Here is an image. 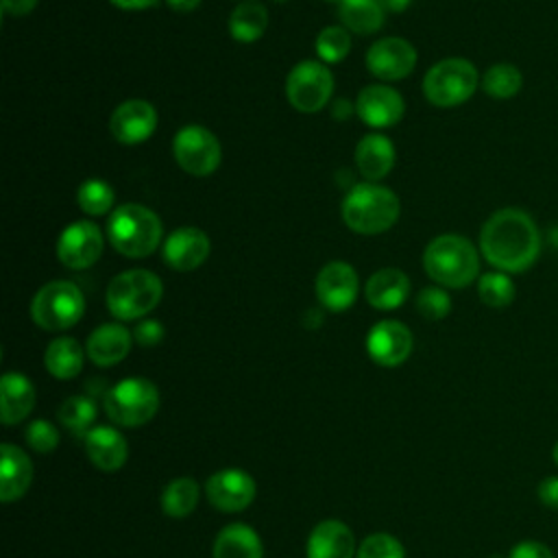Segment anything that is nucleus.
Returning a JSON list of instances; mask_svg holds the SVG:
<instances>
[{
    "label": "nucleus",
    "mask_w": 558,
    "mask_h": 558,
    "mask_svg": "<svg viewBox=\"0 0 558 558\" xmlns=\"http://www.w3.org/2000/svg\"><path fill=\"white\" fill-rule=\"evenodd\" d=\"M543 238L532 216L517 207H504L488 216L480 231L484 259L508 275L525 272L541 255Z\"/></svg>",
    "instance_id": "obj_1"
},
{
    "label": "nucleus",
    "mask_w": 558,
    "mask_h": 558,
    "mask_svg": "<svg viewBox=\"0 0 558 558\" xmlns=\"http://www.w3.org/2000/svg\"><path fill=\"white\" fill-rule=\"evenodd\" d=\"M425 272L445 288H466L480 272V257L471 240L460 233L436 235L423 253Z\"/></svg>",
    "instance_id": "obj_2"
},
{
    "label": "nucleus",
    "mask_w": 558,
    "mask_h": 558,
    "mask_svg": "<svg viewBox=\"0 0 558 558\" xmlns=\"http://www.w3.org/2000/svg\"><path fill=\"white\" fill-rule=\"evenodd\" d=\"M401 211L397 194L377 183H355L342 201L344 225L364 235H375L390 229Z\"/></svg>",
    "instance_id": "obj_3"
},
{
    "label": "nucleus",
    "mask_w": 558,
    "mask_h": 558,
    "mask_svg": "<svg viewBox=\"0 0 558 558\" xmlns=\"http://www.w3.org/2000/svg\"><path fill=\"white\" fill-rule=\"evenodd\" d=\"M159 216L137 203H124L109 216L107 238L126 257H148L161 242Z\"/></svg>",
    "instance_id": "obj_4"
},
{
    "label": "nucleus",
    "mask_w": 558,
    "mask_h": 558,
    "mask_svg": "<svg viewBox=\"0 0 558 558\" xmlns=\"http://www.w3.org/2000/svg\"><path fill=\"white\" fill-rule=\"evenodd\" d=\"M163 294L161 279L144 268L116 275L107 286V307L118 320H135L153 312Z\"/></svg>",
    "instance_id": "obj_5"
},
{
    "label": "nucleus",
    "mask_w": 558,
    "mask_h": 558,
    "mask_svg": "<svg viewBox=\"0 0 558 558\" xmlns=\"http://www.w3.org/2000/svg\"><path fill=\"white\" fill-rule=\"evenodd\" d=\"M85 296L72 281H48L31 301V318L46 331H63L81 320Z\"/></svg>",
    "instance_id": "obj_6"
},
{
    "label": "nucleus",
    "mask_w": 558,
    "mask_h": 558,
    "mask_svg": "<svg viewBox=\"0 0 558 558\" xmlns=\"http://www.w3.org/2000/svg\"><path fill=\"white\" fill-rule=\"evenodd\" d=\"M480 85L475 65L462 57H449L434 63L423 78V94L436 107H456L466 102Z\"/></svg>",
    "instance_id": "obj_7"
},
{
    "label": "nucleus",
    "mask_w": 558,
    "mask_h": 558,
    "mask_svg": "<svg viewBox=\"0 0 558 558\" xmlns=\"http://www.w3.org/2000/svg\"><path fill=\"white\" fill-rule=\"evenodd\" d=\"M159 410V390L150 379L126 377L105 395L107 416L122 427L148 423Z\"/></svg>",
    "instance_id": "obj_8"
},
{
    "label": "nucleus",
    "mask_w": 558,
    "mask_h": 558,
    "mask_svg": "<svg viewBox=\"0 0 558 558\" xmlns=\"http://www.w3.org/2000/svg\"><path fill=\"white\" fill-rule=\"evenodd\" d=\"M333 94V76L320 61L305 59L296 63L286 78V96L301 113L320 111Z\"/></svg>",
    "instance_id": "obj_9"
},
{
    "label": "nucleus",
    "mask_w": 558,
    "mask_h": 558,
    "mask_svg": "<svg viewBox=\"0 0 558 558\" xmlns=\"http://www.w3.org/2000/svg\"><path fill=\"white\" fill-rule=\"evenodd\" d=\"M172 155L177 163L194 177L211 174L222 159L218 137L201 124H185L177 131L172 140Z\"/></svg>",
    "instance_id": "obj_10"
},
{
    "label": "nucleus",
    "mask_w": 558,
    "mask_h": 558,
    "mask_svg": "<svg viewBox=\"0 0 558 558\" xmlns=\"http://www.w3.org/2000/svg\"><path fill=\"white\" fill-rule=\"evenodd\" d=\"M102 231L92 220H78L68 225L57 242V257L65 268L83 270L98 262L102 253Z\"/></svg>",
    "instance_id": "obj_11"
},
{
    "label": "nucleus",
    "mask_w": 558,
    "mask_h": 558,
    "mask_svg": "<svg viewBox=\"0 0 558 558\" xmlns=\"http://www.w3.org/2000/svg\"><path fill=\"white\" fill-rule=\"evenodd\" d=\"M416 65V50L408 39L384 37L366 50V68L381 81H401Z\"/></svg>",
    "instance_id": "obj_12"
},
{
    "label": "nucleus",
    "mask_w": 558,
    "mask_h": 558,
    "mask_svg": "<svg viewBox=\"0 0 558 558\" xmlns=\"http://www.w3.org/2000/svg\"><path fill=\"white\" fill-rule=\"evenodd\" d=\"M205 493L220 512H240L255 499V482L242 469H220L207 477Z\"/></svg>",
    "instance_id": "obj_13"
},
{
    "label": "nucleus",
    "mask_w": 558,
    "mask_h": 558,
    "mask_svg": "<svg viewBox=\"0 0 558 558\" xmlns=\"http://www.w3.org/2000/svg\"><path fill=\"white\" fill-rule=\"evenodd\" d=\"M357 275L355 268L347 262H329L316 275V296L323 307L331 312H344L353 305L357 296Z\"/></svg>",
    "instance_id": "obj_14"
},
{
    "label": "nucleus",
    "mask_w": 558,
    "mask_h": 558,
    "mask_svg": "<svg viewBox=\"0 0 558 558\" xmlns=\"http://www.w3.org/2000/svg\"><path fill=\"white\" fill-rule=\"evenodd\" d=\"M360 120L373 129H386L403 118L405 102L401 94L388 85H366L355 100Z\"/></svg>",
    "instance_id": "obj_15"
},
{
    "label": "nucleus",
    "mask_w": 558,
    "mask_h": 558,
    "mask_svg": "<svg viewBox=\"0 0 558 558\" xmlns=\"http://www.w3.org/2000/svg\"><path fill=\"white\" fill-rule=\"evenodd\" d=\"M157 126V111L148 100L131 98L116 107L109 120L111 135L120 144H140L153 135Z\"/></svg>",
    "instance_id": "obj_16"
},
{
    "label": "nucleus",
    "mask_w": 558,
    "mask_h": 558,
    "mask_svg": "<svg viewBox=\"0 0 558 558\" xmlns=\"http://www.w3.org/2000/svg\"><path fill=\"white\" fill-rule=\"evenodd\" d=\"M366 351L379 366H399L412 351V333L399 320H379L366 336Z\"/></svg>",
    "instance_id": "obj_17"
},
{
    "label": "nucleus",
    "mask_w": 558,
    "mask_h": 558,
    "mask_svg": "<svg viewBox=\"0 0 558 558\" xmlns=\"http://www.w3.org/2000/svg\"><path fill=\"white\" fill-rule=\"evenodd\" d=\"M209 238L196 227L174 229L163 242V259L170 268L187 272L198 268L209 255Z\"/></svg>",
    "instance_id": "obj_18"
},
{
    "label": "nucleus",
    "mask_w": 558,
    "mask_h": 558,
    "mask_svg": "<svg viewBox=\"0 0 558 558\" xmlns=\"http://www.w3.org/2000/svg\"><path fill=\"white\" fill-rule=\"evenodd\" d=\"M133 333L120 323H105L96 327L87 338V357L96 366H113L122 362L131 351Z\"/></svg>",
    "instance_id": "obj_19"
},
{
    "label": "nucleus",
    "mask_w": 558,
    "mask_h": 558,
    "mask_svg": "<svg viewBox=\"0 0 558 558\" xmlns=\"http://www.w3.org/2000/svg\"><path fill=\"white\" fill-rule=\"evenodd\" d=\"M85 451L96 469L113 473L124 466L129 445L118 429L109 425H98L85 436Z\"/></svg>",
    "instance_id": "obj_20"
},
{
    "label": "nucleus",
    "mask_w": 558,
    "mask_h": 558,
    "mask_svg": "<svg viewBox=\"0 0 558 558\" xmlns=\"http://www.w3.org/2000/svg\"><path fill=\"white\" fill-rule=\"evenodd\" d=\"M355 538L338 519L320 521L307 538V558H353Z\"/></svg>",
    "instance_id": "obj_21"
},
{
    "label": "nucleus",
    "mask_w": 558,
    "mask_h": 558,
    "mask_svg": "<svg viewBox=\"0 0 558 558\" xmlns=\"http://www.w3.org/2000/svg\"><path fill=\"white\" fill-rule=\"evenodd\" d=\"M0 456H2V464H0V499L4 504L20 499L31 482H33V464L28 460V456L15 447L4 442L0 447Z\"/></svg>",
    "instance_id": "obj_22"
},
{
    "label": "nucleus",
    "mask_w": 558,
    "mask_h": 558,
    "mask_svg": "<svg viewBox=\"0 0 558 558\" xmlns=\"http://www.w3.org/2000/svg\"><path fill=\"white\" fill-rule=\"evenodd\" d=\"M364 294L375 310H397L410 294V279L399 268H379L368 277Z\"/></svg>",
    "instance_id": "obj_23"
},
{
    "label": "nucleus",
    "mask_w": 558,
    "mask_h": 558,
    "mask_svg": "<svg viewBox=\"0 0 558 558\" xmlns=\"http://www.w3.org/2000/svg\"><path fill=\"white\" fill-rule=\"evenodd\" d=\"M355 166L366 181L384 179L395 166V146L381 133H368L357 142Z\"/></svg>",
    "instance_id": "obj_24"
},
{
    "label": "nucleus",
    "mask_w": 558,
    "mask_h": 558,
    "mask_svg": "<svg viewBox=\"0 0 558 558\" xmlns=\"http://www.w3.org/2000/svg\"><path fill=\"white\" fill-rule=\"evenodd\" d=\"M2 423L15 425L26 418L35 405V386L22 373H4L0 381Z\"/></svg>",
    "instance_id": "obj_25"
},
{
    "label": "nucleus",
    "mask_w": 558,
    "mask_h": 558,
    "mask_svg": "<svg viewBox=\"0 0 558 558\" xmlns=\"http://www.w3.org/2000/svg\"><path fill=\"white\" fill-rule=\"evenodd\" d=\"M214 558H264L257 532L244 523L222 527L214 541Z\"/></svg>",
    "instance_id": "obj_26"
},
{
    "label": "nucleus",
    "mask_w": 558,
    "mask_h": 558,
    "mask_svg": "<svg viewBox=\"0 0 558 558\" xmlns=\"http://www.w3.org/2000/svg\"><path fill=\"white\" fill-rule=\"evenodd\" d=\"M83 347L74 340V338H68V336H61V338H54L48 349H46V355H44V364H46V371L57 377V379H72L81 373L83 368Z\"/></svg>",
    "instance_id": "obj_27"
},
{
    "label": "nucleus",
    "mask_w": 558,
    "mask_h": 558,
    "mask_svg": "<svg viewBox=\"0 0 558 558\" xmlns=\"http://www.w3.org/2000/svg\"><path fill=\"white\" fill-rule=\"evenodd\" d=\"M338 15L347 31L357 35H371L384 24V4L381 0H340Z\"/></svg>",
    "instance_id": "obj_28"
},
{
    "label": "nucleus",
    "mask_w": 558,
    "mask_h": 558,
    "mask_svg": "<svg viewBox=\"0 0 558 558\" xmlns=\"http://www.w3.org/2000/svg\"><path fill=\"white\" fill-rule=\"evenodd\" d=\"M268 26V13L262 2L244 0L229 15V33L235 41L251 44L264 35Z\"/></svg>",
    "instance_id": "obj_29"
},
{
    "label": "nucleus",
    "mask_w": 558,
    "mask_h": 558,
    "mask_svg": "<svg viewBox=\"0 0 558 558\" xmlns=\"http://www.w3.org/2000/svg\"><path fill=\"white\" fill-rule=\"evenodd\" d=\"M198 504V484L192 477H177L161 493V510L172 519L187 517Z\"/></svg>",
    "instance_id": "obj_30"
},
{
    "label": "nucleus",
    "mask_w": 558,
    "mask_h": 558,
    "mask_svg": "<svg viewBox=\"0 0 558 558\" xmlns=\"http://www.w3.org/2000/svg\"><path fill=\"white\" fill-rule=\"evenodd\" d=\"M521 85H523L521 70L506 61L490 65L482 76V89L495 100H508L517 96Z\"/></svg>",
    "instance_id": "obj_31"
},
{
    "label": "nucleus",
    "mask_w": 558,
    "mask_h": 558,
    "mask_svg": "<svg viewBox=\"0 0 558 558\" xmlns=\"http://www.w3.org/2000/svg\"><path fill=\"white\" fill-rule=\"evenodd\" d=\"M477 294L484 305L488 307H508L514 301V283L508 272L495 270V272H484L477 281Z\"/></svg>",
    "instance_id": "obj_32"
},
{
    "label": "nucleus",
    "mask_w": 558,
    "mask_h": 558,
    "mask_svg": "<svg viewBox=\"0 0 558 558\" xmlns=\"http://www.w3.org/2000/svg\"><path fill=\"white\" fill-rule=\"evenodd\" d=\"M96 418V405L89 397H68L59 408V421L76 436H87Z\"/></svg>",
    "instance_id": "obj_33"
},
{
    "label": "nucleus",
    "mask_w": 558,
    "mask_h": 558,
    "mask_svg": "<svg viewBox=\"0 0 558 558\" xmlns=\"http://www.w3.org/2000/svg\"><path fill=\"white\" fill-rule=\"evenodd\" d=\"M76 201L78 207L87 214V216H102L111 209L116 194L113 187L102 181V179H87L81 183L78 192H76Z\"/></svg>",
    "instance_id": "obj_34"
},
{
    "label": "nucleus",
    "mask_w": 558,
    "mask_h": 558,
    "mask_svg": "<svg viewBox=\"0 0 558 558\" xmlns=\"http://www.w3.org/2000/svg\"><path fill=\"white\" fill-rule=\"evenodd\" d=\"M351 48V37L344 26H325L316 37V54L325 63H340Z\"/></svg>",
    "instance_id": "obj_35"
},
{
    "label": "nucleus",
    "mask_w": 558,
    "mask_h": 558,
    "mask_svg": "<svg viewBox=\"0 0 558 558\" xmlns=\"http://www.w3.org/2000/svg\"><path fill=\"white\" fill-rule=\"evenodd\" d=\"M357 558H405V549L392 534L375 532L362 541Z\"/></svg>",
    "instance_id": "obj_36"
},
{
    "label": "nucleus",
    "mask_w": 558,
    "mask_h": 558,
    "mask_svg": "<svg viewBox=\"0 0 558 558\" xmlns=\"http://www.w3.org/2000/svg\"><path fill=\"white\" fill-rule=\"evenodd\" d=\"M416 310L427 320H440V318H445L449 314L451 299H449V294L442 288L427 286L416 296Z\"/></svg>",
    "instance_id": "obj_37"
},
{
    "label": "nucleus",
    "mask_w": 558,
    "mask_h": 558,
    "mask_svg": "<svg viewBox=\"0 0 558 558\" xmlns=\"http://www.w3.org/2000/svg\"><path fill=\"white\" fill-rule=\"evenodd\" d=\"M26 442L37 453H50L59 445V432L52 423L37 418L26 429Z\"/></svg>",
    "instance_id": "obj_38"
},
{
    "label": "nucleus",
    "mask_w": 558,
    "mask_h": 558,
    "mask_svg": "<svg viewBox=\"0 0 558 558\" xmlns=\"http://www.w3.org/2000/svg\"><path fill=\"white\" fill-rule=\"evenodd\" d=\"M133 340L142 347H155L163 340V325L159 320H140L133 329Z\"/></svg>",
    "instance_id": "obj_39"
},
{
    "label": "nucleus",
    "mask_w": 558,
    "mask_h": 558,
    "mask_svg": "<svg viewBox=\"0 0 558 558\" xmlns=\"http://www.w3.org/2000/svg\"><path fill=\"white\" fill-rule=\"evenodd\" d=\"M508 558H554V551L541 541H521L510 549Z\"/></svg>",
    "instance_id": "obj_40"
},
{
    "label": "nucleus",
    "mask_w": 558,
    "mask_h": 558,
    "mask_svg": "<svg viewBox=\"0 0 558 558\" xmlns=\"http://www.w3.org/2000/svg\"><path fill=\"white\" fill-rule=\"evenodd\" d=\"M538 499L545 508H551V510H558V475H551V477H545L541 484H538Z\"/></svg>",
    "instance_id": "obj_41"
},
{
    "label": "nucleus",
    "mask_w": 558,
    "mask_h": 558,
    "mask_svg": "<svg viewBox=\"0 0 558 558\" xmlns=\"http://www.w3.org/2000/svg\"><path fill=\"white\" fill-rule=\"evenodd\" d=\"M37 7V0H2V15H26Z\"/></svg>",
    "instance_id": "obj_42"
},
{
    "label": "nucleus",
    "mask_w": 558,
    "mask_h": 558,
    "mask_svg": "<svg viewBox=\"0 0 558 558\" xmlns=\"http://www.w3.org/2000/svg\"><path fill=\"white\" fill-rule=\"evenodd\" d=\"M113 7L124 9V11H142L153 7L157 0H109Z\"/></svg>",
    "instance_id": "obj_43"
},
{
    "label": "nucleus",
    "mask_w": 558,
    "mask_h": 558,
    "mask_svg": "<svg viewBox=\"0 0 558 558\" xmlns=\"http://www.w3.org/2000/svg\"><path fill=\"white\" fill-rule=\"evenodd\" d=\"M166 2L172 11H179V13H190L201 4V0H166Z\"/></svg>",
    "instance_id": "obj_44"
},
{
    "label": "nucleus",
    "mask_w": 558,
    "mask_h": 558,
    "mask_svg": "<svg viewBox=\"0 0 558 558\" xmlns=\"http://www.w3.org/2000/svg\"><path fill=\"white\" fill-rule=\"evenodd\" d=\"M381 4H384V9L399 13V11H405V9H408L410 0H381Z\"/></svg>",
    "instance_id": "obj_45"
},
{
    "label": "nucleus",
    "mask_w": 558,
    "mask_h": 558,
    "mask_svg": "<svg viewBox=\"0 0 558 558\" xmlns=\"http://www.w3.org/2000/svg\"><path fill=\"white\" fill-rule=\"evenodd\" d=\"M551 458H554V462H556V466H558V442L554 445V451H551Z\"/></svg>",
    "instance_id": "obj_46"
},
{
    "label": "nucleus",
    "mask_w": 558,
    "mask_h": 558,
    "mask_svg": "<svg viewBox=\"0 0 558 558\" xmlns=\"http://www.w3.org/2000/svg\"><path fill=\"white\" fill-rule=\"evenodd\" d=\"M275 2H283V0H275Z\"/></svg>",
    "instance_id": "obj_47"
},
{
    "label": "nucleus",
    "mask_w": 558,
    "mask_h": 558,
    "mask_svg": "<svg viewBox=\"0 0 558 558\" xmlns=\"http://www.w3.org/2000/svg\"><path fill=\"white\" fill-rule=\"evenodd\" d=\"M333 2H340V0H333Z\"/></svg>",
    "instance_id": "obj_48"
}]
</instances>
